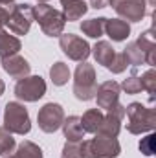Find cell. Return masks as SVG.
Here are the masks:
<instances>
[{"label": "cell", "mask_w": 156, "mask_h": 158, "mask_svg": "<svg viewBox=\"0 0 156 158\" xmlns=\"http://www.w3.org/2000/svg\"><path fill=\"white\" fill-rule=\"evenodd\" d=\"M125 116H127V131L130 134H145L156 129V110L138 101L125 107Z\"/></svg>", "instance_id": "obj_1"}, {"label": "cell", "mask_w": 156, "mask_h": 158, "mask_svg": "<svg viewBox=\"0 0 156 158\" xmlns=\"http://www.w3.org/2000/svg\"><path fill=\"white\" fill-rule=\"evenodd\" d=\"M33 20H37L46 37H59L64 31L66 19L63 11L51 7L50 4H37L33 6Z\"/></svg>", "instance_id": "obj_2"}, {"label": "cell", "mask_w": 156, "mask_h": 158, "mask_svg": "<svg viewBox=\"0 0 156 158\" xmlns=\"http://www.w3.org/2000/svg\"><path fill=\"white\" fill-rule=\"evenodd\" d=\"M74 96L79 101H90L96 96L97 90V79H96V70L90 63L83 61L76 66L74 72Z\"/></svg>", "instance_id": "obj_3"}, {"label": "cell", "mask_w": 156, "mask_h": 158, "mask_svg": "<svg viewBox=\"0 0 156 158\" xmlns=\"http://www.w3.org/2000/svg\"><path fill=\"white\" fill-rule=\"evenodd\" d=\"M121 153L117 138L96 134V138L81 142V158H116Z\"/></svg>", "instance_id": "obj_4"}, {"label": "cell", "mask_w": 156, "mask_h": 158, "mask_svg": "<svg viewBox=\"0 0 156 158\" xmlns=\"http://www.w3.org/2000/svg\"><path fill=\"white\" fill-rule=\"evenodd\" d=\"M4 129L11 134L24 136L31 131V119L28 109L18 101H9L4 109Z\"/></svg>", "instance_id": "obj_5"}, {"label": "cell", "mask_w": 156, "mask_h": 158, "mask_svg": "<svg viewBox=\"0 0 156 158\" xmlns=\"http://www.w3.org/2000/svg\"><path fill=\"white\" fill-rule=\"evenodd\" d=\"M33 24V6L31 4H13L9 7V15L6 20V26L9 30V33H13L15 37L26 35L30 31Z\"/></svg>", "instance_id": "obj_6"}, {"label": "cell", "mask_w": 156, "mask_h": 158, "mask_svg": "<svg viewBox=\"0 0 156 158\" xmlns=\"http://www.w3.org/2000/svg\"><path fill=\"white\" fill-rule=\"evenodd\" d=\"M117 17L125 22H140L145 15L153 13L154 0H117L112 6Z\"/></svg>", "instance_id": "obj_7"}, {"label": "cell", "mask_w": 156, "mask_h": 158, "mask_svg": "<svg viewBox=\"0 0 156 158\" xmlns=\"http://www.w3.org/2000/svg\"><path fill=\"white\" fill-rule=\"evenodd\" d=\"M17 99L24 101V103H35L46 94V81L40 76H26V77L18 79L15 88H13Z\"/></svg>", "instance_id": "obj_8"}, {"label": "cell", "mask_w": 156, "mask_h": 158, "mask_svg": "<svg viewBox=\"0 0 156 158\" xmlns=\"http://www.w3.org/2000/svg\"><path fill=\"white\" fill-rule=\"evenodd\" d=\"M59 46H61L63 53L72 61L83 63L90 57V44L76 33H61L59 35Z\"/></svg>", "instance_id": "obj_9"}, {"label": "cell", "mask_w": 156, "mask_h": 158, "mask_svg": "<svg viewBox=\"0 0 156 158\" xmlns=\"http://www.w3.org/2000/svg\"><path fill=\"white\" fill-rule=\"evenodd\" d=\"M64 121V109L59 105V103H46L42 105V109H39V114H37V123H39V129L46 134H51L55 131L61 129Z\"/></svg>", "instance_id": "obj_10"}, {"label": "cell", "mask_w": 156, "mask_h": 158, "mask_svg": "<svg viewBox=\"0 0 156 158\" xmlns=\"http://www.w3.org/2000/svg\"><path fill=\"white\" fill-rule=\"evenodd\" d=\"M119 94H121L119 83L112 81V79L101 83L97 86V90H96V96H94V99L97 103V109L99 110H105V112L107 110H112L117 103H119Z\"/></svg>", "instance_id": "obj_11"}, {"label": "cell", "mask_w": 156, "mask_h": 158, "mask_svg": "<svg viewBox=\"0 0 156 158\" xmlns=\"http://www.w3.org/2000/svg\"><path fill=\"white\" fill-rule=\"evenodd\" d=\"M125 118V107L121 103H117L112 110H107L103 121L97 129L96 134L99 136H107V138H117L119 131H121V119Z\"/></svg>", "instance_id": "obj_12"}, {"label": "cell", "mask_w": 156, "mask_h": 158, "mask_svg": "<svg viewBox=\"0 0 156 158\" xmlns=\"http://www.w3.org/2000/svg\"><path fill=\"white\" fill-rule=\"evenodd\" d=\"M0 64H2V70H4L9 77L17 79V81L31 74V64H30L22 55H18V53L9 55V57H4V59L0 61Z\"/></svg>", "instance_id": "obj_13"}, {"label": "cell", "mask_w": 156, "mask_h": 158, "mask_svg": "<svg viewBox=\"0 0 156 158\" xmlns=\"http://www.w3.org/2000/svg\"><path fill=\"white\" fill-rule=\"evenodd\" d=\"M105 35H109L114 42H123L130 35V24L121 19H107L105 20Z\"/></svg>", "instance_id": "obj_14"}, {"label": "cell", "mask_w": 156, "mask_h": 158, "mask_svg": "<svg viewBox=\"0 0 156 158\" xmlns=\"http://www.w3.org/2000/svg\"><path fill=\"white\" fill-rule=\"evenodd\" d=\"M61 129H63V134H64L66 142H76V143H79V142H83V138L86 134L83 131V125H81V118L79 116H68V118H64Z\"/></svg>", "instance_id": "obj_15"}, {"label": "cell", "mask_w": 156, "mask_h": 158, "mask_svg": "<svg viewBox=\"0 0 156 158\" xmlns=\"http://www.w3.org/2000/svg\"><path fill=\"white\" fill-rule=\"evenodd\" d=\"M136 44L143 50L145 53V64H149L151 68L156 64V40L153 30H147L143 33H140V37L136 40Z\"/></svg>", "instance_id": "obj_16"}, {"label": "cell", "mask_w": 156, "mask_h": 158, "mask_svg": "<svg viewBox=\"0 0 156 158\" xmlns=\"http://www.w3.org/2000/svg\"><path fill=\"white\" fill-rule=\"evenodd\" d=\"M61 6H63V15L66 22H76L83 19L88 11V4L84 0H61Z\"/></svg>", "instance_id": "obj_17"}, {"label": "cell", "mask_w": 156, "mask_h": 158, "mask_svg": "<svg viewBox=\"0 0 156 158\" xmlns=\"http://www.w3.org/2000/svg\"><path fill=\"white\" fill-rule=\"evenodd\" d=\"M90 55H94V59H96L97 64H101V66L107 68L112 63V59L116 55V50L112 48V44L109 40H97L94 44V48H90Z\"/></svg>", "instance_id": "obj_18"}, {"label": "cell", "mask_w": 156, "mask_h": 158, "mask_svg": "<svg viewBox=\"0 0 156 158\" xmlns=\"http://www.w3.org/2000/svg\"><path fill=\"white\" fill-rule=\"evenodd\" d=\"M20 48H22V42L18 37H15L13 33H9L4 28L0 30V59L18 53Z\"/></svg>", "instance_id": "obj_19"}, {"label": "cell", "mask_w": 156, "mask_h": 158, "mask_svg": "<svg viewBox=\"0 0 156 158\" xmlns=\"http://www.w3.org/2000/svg\"><path fill=\"white\" fill-rule=\"evenodd\" d=\"M103 110H99L97 107L96 109H88L83 116H81V125H83V131L84 132H90V134H96L101 121H103Z\"/></svg>", "instance_id": "obj_20"}, {"label": "cell", "mask_w": 156, "mask_h": 158, "mask_svg": "<svg viewBox=\"0 0 156 158\" xmlns=\"http://www.w3.org/2000/svg\"><path fill=\"white\" fill-rule=\"evenodd\" d=\"M105 17H99V19H88V20H83L81 22V31L83 35L90 37V39H99L105 35Z\"/></svg>", "instance_id": "obj_21"}, {"label": "cell", "mask_w": 156, "mask_h": 158, "mask_svg": "<svg viewBox=\"0 0 156 158\" xmlns=\"http://www.w3.org/2000/svg\"><path fill=\"white\" fill-rule=\"evenodd\" d=\"M70 77H72V72H70V68H68L66 63L57 61V63H53L50 66V79H51V83L55 86H64Z\"/></svg>", "instance_id": "obj_22"}, {"label": "cell", "mask_w": 156, "mask_h": 158, "mask_svg": "<svg viewBox=\"0 0 156 158\" xmlns=\"http://www.w3.org/2000/svg\"><path fill=\"white\" fill-rule=\"evenodd\" d=\"M15 156L17 158H44V153L37 143L30 142V140H24L17 145L15 149Z\"/></svg>", "instance_id": "obj_23"}, {"label": "cell", "mask_w": 156, "mask_h": 158, "mask_svg": "<svg viewBox=\"0 0 156 158\" xmlns=\"http://www.w3.org/2000/svg\"><path fill=\"white\" fill-rule=\"evenodd\" d=\"M123 55H125L127 63H129L130 66H134V68L140 66V64H145V53H143V50L136 44V40L127 44V48L123 50Z\"/></svg>", "instance_id": "obj_24"}, {"label": "cell", "mask_w": 156, "mask_h": 158, "mask_svg": "<svg viewBox=\"0 0 156 158\" xmlns=\"http://www.w3.org/2000/svg\"><path fill=\"white\" fill-rule=\"evenodd\" d=\"M15 149H17V142L13 134L4 127H0V156H9L15 153Z\"/></svg>", "instance_id": "obj_25"}, {"label": "cell", "mask_w": 156, "mask_h": 158, "mask_svg": "<svg viewBox=\"0 0 156 158\" xmlns=\"http://www.w3.org/2000/svg\"><path fill=\"white\" fill-rule=\"evenodd\" d=\"M140 81H142V90H145L149 94L151 103H154V94H156V72H154V68H149L140 77Z\"/></svg>", "instance_id": "obj_26"}, {"label": "cell", "mask_w": 156, "mask_h": 158, "mask_svg": "<svg viewBox=\"0 0 156 158\" xmlns=\"http://www.w3.org/2000/svg\"><path fill=\"white\" fill-rule=\"evenodd\" d=\"M121 90L123 92H127V94H140L142 92V81H140V77H136V76H130V77H127L121 85Z\"/></svg>", "instance_id": "obj_27"}, {"label": "cell", "mask_w": 156, "mask_h": 158, "mask_svg": "<svg viewBox=\"0 0 156 158\" xmlns=\"http://www.w3.org/2000/svg\"><path fill=\"white\" fill-rule=\"evenodd\" d=\"M154 138H156V134H154V131H153V132H149L145 138L140 140L138 149H140L145 156H153V155H154Z\"/></svg>", "instance_id": "obj_28"}, {"label": "cell", "mask_w": 156, "mask_h": 158, "mask_svg": "<svg viewBox=\"0 0 156 158\" xmlns=\"http://www.w3.org/2000/svg\"><path fill=\"white\" fill-rule=\"evenodd\" d=\"M127 66H129V63H127V59H125L123 52H119V53L116 52V55H114L112 63L107 66V70H110L112 74H121V72H125V70H127Z\"/></svg>", "instance_id": "obj_29"}, {"label": "cell", "mask_w": 156, "mask_h": 158, "mask_svg": "<svg viewBox=\"0 0 156 158\" xmlns=\"http://www.w3.org/2000/svg\"><path fill=\"white\" fill-rule=\"evenodd\" d=\"M61 158H81V142H66L61 151Z\"/></svg>", "instance_id": "obj_30"}, {"label": "cell", "mask_w": 156, "mask_h": 158, "mask_svg": "<svg viewBox=\"0 0 156 158\" xmlns=\"http://www.w3.org/2000/svg\"><path fill=\"white\" fill-rule=\"evenodd\" d=\"M88 4H90V7H94V9H103V7L109 6V0H88Z\"/></svg>", "instance_id": "obj_31"}, {"label": "cell", "mask_w": 156, "mask_h": 158, "mask_svg": "<svg viewBox=\"0 0 156 158\" xmlns=\"http://www.w3.org/2000/svg\"><path fill=\"white\" fill-rule=\"evenodd\" d=\"M7 15H9V7H4V6H0V30L6 26Z\"/></svg>", "instance_id": "obj_32"}, {"label": "cell", "mask_w": 156, "mask_h": 158, "mask_svg": "<svg viewBox=\"0 0 156 158\" xmlns=\"http://www.w3.org/2000/svg\"><path fill=\"white\" fill-rule=\"evenodd\" d=\"M15 4V0H0V6H4V7H11Z\"/></svg>", "instance_id": "obj_33"}, {"label": "cell", "mask_w": 156, "mask_h": 158, "mask_svg": "<svg viewBox=\"0 0 156 158\" xmlns=\"http://www.w3.org/2000/svg\"><path fill=\"white\" fill-rule=\"evenodd\" d=\"M4 90H6V85H4V81H2V79H0V96H2V94H4Z\"/></svg>", "instance_id": "obj_34"}, {"label": "cell", "mask_w": 156, "mask_h": 158, "mask_svg": "<svg viewBox=\"0 0 156 158\" xmlns=\"http://www.w3.org/2000/svg\"><path fill=\"white\" fill-rule=\"evenodd\" d=\"M116 2H117V0H109V6H114Z\"/></svg>", "instance_id": "obj_35"}, {"label": "cell", "mask_w": 156, "mask_h": 158, "mask_svg": "<svg viewBox=\"0 0 156 158\" xmlns=\"http://www.w3.org/2000/svg\"><path fill=\"white\" fill-rule=\"evenodd\" d=\"M37 2H39V4H48L50 0H37Z\"/></svg>", "instance_id": "obj_36"}, {"label": "cell", "mask_w": 156, "mask_h": 158, "mask_svg": "<svg viewBox=\"0 0 156 158\" xmlns=\"http://www.w3.org/2000/svg\"><path fill=\"white\" fill-rule=\"evenodd\" d=\"M4 158H17V156H15V153H13V155H9V156H4Z\"/></svg>", "instance_id": "obj_37"}]
</instances>
